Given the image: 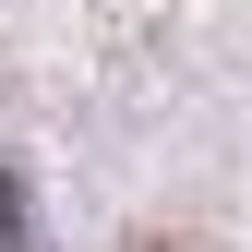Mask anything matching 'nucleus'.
Returning a JSON list of instances; mask_svg holds the SVG:
<instances>
[{
    "instance_id": "obj_2",
    "label": "nucleus",
    "mask_w": 252,
    "mask_h": 252,
    "mask_svg": "<svg viewBox=\"0 0 252 252\" xmlns=\"http://www.w3.org/2000/svg\"><path fill=\"white\" fill-rule=\"evenodd\" d=\"M156 252H180V240H156Z\"/></svg>"
},
{
    "instance_id": "obj_1",
    "label": "nucleus",
    "mask_w": 252,
    "mask_h": 252,
    "mask_svg": "<svg viewBox=\"0 0 252 252\" xmlns=\"http://www.w3.org/2000/svg\"><path fill=\"white\" fill-rule=\"evenodd\" d=\"M0 252H24V216H12V180H0Z\"/></svg>"
}]
</instances>
